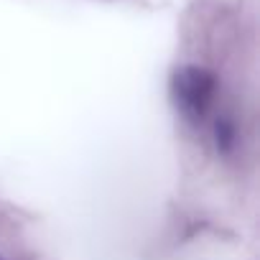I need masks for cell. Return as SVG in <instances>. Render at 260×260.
<instances>
[{
  "label": "cell",
  "instance_id": "1",
  "mask_svg": "<svg viewBox=\"0 0 260 260\" xmlns=\"http://www.w3.org/2000/svg\"><path fill=\"white\" fill-rule=\"evenodd\" d=\"M219 97V79L199 64H181L171 74V100L176 112L194 127L207 122Z\"/></svg>",
  "mask_w": 260,
  "mask_h": 260
},
{
  "label": "cell",
  "instance_id": "2",
  "mask_svg": "<svg viewBox=\"0 0 260 260\" xmlns=\"http://www.w3.org/2000/svg\"><path fill=\"white\" fill-rule=\"evenodd\" d=\"M212 141L219 156H230L237 148V125L230 115H217L212 120Z\"/></svg>",
  "mask_w": 260,
  "mask_h": 260
}]
</instances>
